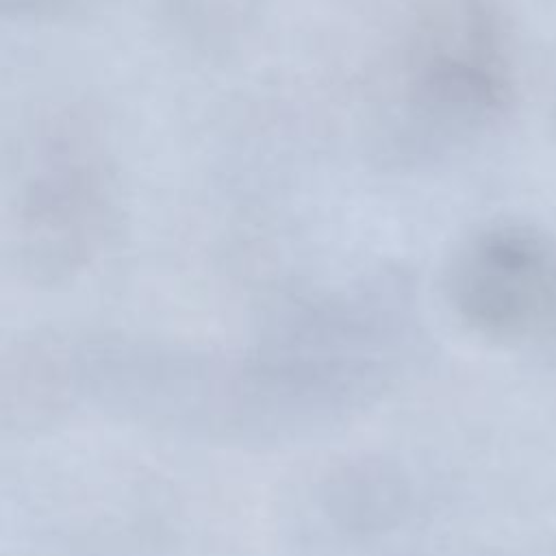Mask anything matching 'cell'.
Wrapping results in <instances>:
<instances>
[{"instance_id":"obj_1","label":"cell","mask_w":556,"mask_h":556,"mask_svg":"<svg viewBox=\"0 0 556 556\" xmlns=\"http://www.w3.org/2000/svg\"><path fill=\"white\" fill-rule=\"evenodd\" d=\"M402 80L382 135L395 165H426L489 137L515 100V63L500 0H417Z\"/></svg>"},{"instance_id":"obj_2","label":"cell","mask_w":556,"mask_h":556,"mask_svg":"<svg viewBox=\"0 0 556 556\" xmlns=\"http://www.w3.org/2000/svg\"><path fill=\"white\" fill-rule=\"evenodd\" d=\"M115 213V167L102 122L85 106L37 126L17 195V239L28 267L65 274L104 241Z\"/></svg>"},{"instance_id":"obj_3","label":"cell","mask_w":556,"mask_h":556,"mask_svg":"<svg viewBox=\"0 0 556 556\" xmlns=\"http://www.w3.org/2000/svg\"><path fill=\"white\" fill-rule=\"evenodd\" d=\"M556 265L545 241L528 228L495 226L476 235L450 271L456 313L484 334L523 330L547 302Z\"/></svg>"},{"instance_id":"obj_4","label":"cell","mask_w":556,"mask_h":556,"mask_svg":"<svg viewBox=\"0 0 556 556\" xmlns=\"http://www.w3.org/2000/svg\"><path fill=\"white\" fill-rule=\"evenodd\" d=\"M169 33L204 56L239 52L258 30L265 0H163Z\"/></svg>"},{"instance_id":"obj_5","label":"cell","mask_w":556,"mask_h":556,"mask_svg":"<svg viewBox=\"0 0 556 556\" xmlns=\"http://www.w3.org/2000/svg\"><path fill=\"white\" fill-rule=\"evenodd\" d=\"M104 0H0V9L13 20H63L80 15Z\"/></svg>"}]
</instances>
